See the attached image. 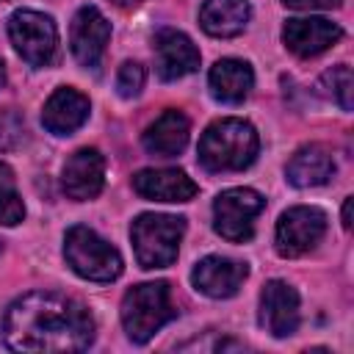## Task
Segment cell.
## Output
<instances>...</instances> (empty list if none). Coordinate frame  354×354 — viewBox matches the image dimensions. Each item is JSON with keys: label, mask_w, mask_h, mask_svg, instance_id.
I'll return each instance as SVG.
<instances>
[{"label": "cell", "mask_w": 354, "mask_h": 354, "mask_svg": "<svg viewBox=\"0 0 354 354\" xmlns=\"http://www.w3.org/2000/svg\"><path fill=\"white\" fill-rule=\"evenodd\" d=\"M207 86H210V94L218 100V102H227V105H238L249 97L252 86H254V72L246 61H238V58H221L213 64L210 75H207Z\"/></svg>", "instance_id": "18"}, {"label": "cell", "mask_w": 354, "mask_h": 354, "mask_svg": "<svg viewBox=\"0 0 354 354\" xmlns=\"http://www.w3.org/2000/svg\"><path fill=\"white\" fill-rule=\"evenodd\" d=\"M3 80H6V69H3V58H0V86H3Z\"/></svg>", "instance_id": "28"}, {"label": "cell", "mask_w": 354, "mask_h": 354, "mask_svg": "<svg viewBox=\"0 0 354 354\" xmlns=\"http://www.w3.org/2000/svg\"><path fill=\"white\" fill-rule=\"evenodd\" d=\"M318 86H321V91H324V94H326L332 102H337L343 111H351L354 77H351V69H348L346 64H337V66L326 69V72L321 75Z\"/></svg>", "instance_id": "22"}, {"label": "cell", "mask_w": 354, "mask_h": 354, "mask_svg": "<svg viewBox=\"0 0 354 354\" xmlns=\"http://www.w3.org/2000/svg\"><path fill=\"white\" fill-rule=\"evenodd\" d=\"M260 149L257 130L243 119H216L199 138V163L207 171H243Z\"/></svg>", "instance_id": "2"}, {"label": "cell", "mask_w": 354, "mask_h": 354, "mask_svg": "<svg viewBox=\"0 0 354 354\" xmlns=\"http://www.w3.org/2000/svg\"><path fill=\"white\" fill-rule=\"evenodd\" d=\"M188 136H191V122L183 111H163L141 136V144L149 155L155 158H174L185 149L188 144Z\"/></svg>", "instance_id": "17"}, {"label": "cell", "mask_w": 354, "mask_h": 354, "mask_svg": "<svg viewBox=\"0 0 354 354\" xmlns=\"http://www.w3.org/2000/svg\"><path fill=\"white\" fill-rule=\"evenodd\" d=\"M3 340L11 351H86L94 343V318L72 296L30 290L8 304Z\"/></svg>", "instance_id": "1"}, {"label": "cell", "mask_w": 354, "mask_h": 354, "mask_svg": "<svg viewBox=\"0 0 354 354\" xmlns=\"http://www.w3.org/2000/svg\"><path fill=\"white\" fill-rule=\"evenodd\" d=\"M260 326L271 337H290L299 329V293L288 282H266L260 293Z\"/></svg>", "instance_id": "11"}, {"label": "cell", "mask_w": 354, "mask_h": 354, "mask_svg": "<svg viewBox=\"0 0 354 354\" xmlns=\"http://www.w3.org/2000/svg\"><path fill=\"white\" fill-rule=\"evenodd\" d=\"M266 199L254 188H227L213 199V227L230 243H246L254 235V218Z\"/></svg>", "instance_id": "7"}, {"label": "cell", "mask_w": 354, "mask_h": 354, "mask_svg": "<svg viewBox=\"0 0 354 354\" xmlns=\"http://www.w3.org/2000/svg\"><path fill=\"white\" fill-rule=\"evenodd\" d=\"M22 218H25V205H22V196L17 194L14 171L11 166L0 163V224L17 227Z\"/></svg>", "instance_id": "21"}, {"label": "cell", "mask_w": 354, "mask_h": 354, "mask_svg": "<svg viewBox=\"0 0 354 354\" xmlns=\"http://www.w3.org/2000/svg\"><path fill=\"white\" fill-rule=\"evenodd\" d=\"M343 36V28L324 17H304V19H288L282 28L285 47L299 58H313L337 44Z\"/></svg>", "instance_id": "13"}, {"label": "cell", "mask_w": 354, "mask_h": 354, "mask_svg": "<svg viewBox=\"0 0 354 354\" xmlns=\"http://www.w3.org/2000/svg\"><path fill=\"white\" fill-rule=\"evenodd\" d=\"M133 188L149 202H188L196 194V183L183 169H141L133 174Z\"/></svg>", "instance_id": "15"}, {"label": "cell", "mask_w": 354, "mask_h": 354, "mask_svg": "<svg viewBox=\"0 0 354 354\" xmlns=\"http://www.w3.org/2000/svg\"><path fill=\"white\" fill-rule=\"evenodd\" d=\"M111 3H116V6H136L138 0H111Z\"/></svg>", "instance_id": "27"}, {"label": "cell", "mask_w": 354, "mask_h": 354, "mask_svg": "<svg viewBox=\"0 0 354 354\" xmlns=\"http://www.w3.org/2000/svg\"><path fill=\"white\" fill-rule=\"evenodd\" d=\"M8 39L14 50L30 66H50L58 53V28L55 22L30 8H19L8 17Z\"/></svg>", "instance_id": "6"}, {"label": "cell", "mask_w": 354, "mask_h": 354, "mask_svg": "<svg viewBox=\"0 0 354 354\" xmlns=\"http://www.w3.org/2000/svg\"><path fill=\"white\" fill-rule=\"evenodd\" d=\"M61 185H64V194L75 202L94 199L105 185V158H102V152L94 149V147H83V149L72 152L69 160L64 163Z\"/></svg>", "instance_id": "10"}, {"label": "cell", "mask_w": 354, "mask_h": 354, "mask_svg": "<svg viewBox=\"0 0 354 354\" xmlns=\"http://www.w3.org/2000/svg\"><path fill=\"white\" fill-rule=\"evenodd\" d=\"M64 257L69 268L91 282H111L122 274V254L94 230L75 224L64 235Z\"/></svg>", "instance_id": "5"}, {"label": "cell", "mask_w": 354, "mask_h": 354, "mask_svg": "<svg viewBox=\"0 0 354 354\" xmlns=\"http://www.w3.org/2000/svg\"><path fill=\"white\" fill-rule=\"evenodd\" d=\"M249 0H205L199 8V25L207 36L232 39L249 25Z\"/></svg>", "instance_id": "20"}, {"label": "cell", "mask_w": 354, "mask_h": 354, "mask_svg": "<svg viewBox=\"0 0 354 354\" xmlns=\"http://www.w3.org/2000/svg\"><path fill=\"white\" fill-rule=\"evenodd\" d=\"M282 3L296 11H324V8H337L343 0H282Z\"/></svg>", "instance_id": "25"}, {"label": "cell", "mask_w": 354, "mask_h": 354, "mask_svg": "<svg viewBox=\"0 0 354 354\" xmlns=\"http://www.w3.org/2000/svg\"><path fill=\"white\" fill-rule=\"evenodd\" d=\"M185 235V218L183 216H166V213H141L130 224V241L133 252L141 268H166L177 260L180 241Z\"/></svg>", "instance_id": "4"}, {"label": "cell", "mask_w": 354, "mask_h": 354, "mask_svg": "<svg viewBox=\"0 0 354 354\" xmlns=\"http://www.w3.org/2000/svg\"><path fill=\"white\" fill-rule=\"evenodd\" d=\"M88 111L91 105L86 94H80L77 88L61 86L47 97L44 111H41V124L53 136H69L77 127H83V122L88 119Z\"/></svg>", "instance_id": "16"}, {"label": "cell", "mask_w": 354, "mask_h": 354, "mask_svg": "<svg viewBox=\"0 0 354 354\" xmlns=\"http://www.w3.org/2000/svg\"><path fill=\"white\" fill-rule=\"evenodd\" d=\"M351 205H354V199L348 196V199L343 202V227H346V230L351 227Z\"/></svg>", "instance_id": "26"}, {"label": "cell", "mask_w": 354, "mask_h": 354, "mask_svg": "<svg viewBox=\"0 0 354 354\" xmlns=\"http://www.w3.org/2000/svg\"><path fill=\"white\" fill-rule=\"evenodd\" d=\"M122 326L133 343H147L160 326L177 318L169 282H141L130 288L122 299Z\"/></svg>", "instance_id": "3"}, {"label": "cell", "mask_w": 354, "mask_h": 354, "mask_svg": "<svg viewBox=\"0 0 354 354\" xmlns=\"http://www.w3.org/2000/svg\"><path fill=\"white\" fill-rule=\"evenodd\" d=\"M25 136V122L17 111L11 108H3L0 111V152L6 149H14Z\"/></svg>", "instance_id": "24"}, {"label": "cell", "mask_w": 354, "mask_h": 354, "mask_svg": "<svg viewBox=\"0 0 354 354\" xmlns=\"http://www.w3.org/2000/svg\"><path fill=\"white\" fill-rule=\"evenodd\" d=\"M246 274H249L246 263L230 260V257H221V254H207L194 266L191 282L199 293H205L210 299H230V296L238 293Z\"/></svg>", "instance_id": "12"}, {"label": "cell", "mask_w": 354, "mask_h": 354, "mask_svg": "<svg viewBox=\"0 0 354 354\" xmlns=\"http://www.w3.org/2000/svg\"><path fill=\"white\" fill-rule=\"evenodd\" d=\"M144 80H147L144 66L136 64V61H124L119 66V75H116V91H119V97H124V100L138 97L141 88H144Z\"/></svg>", "instance_id": "23"}, {"label": "cell", "mask_w": 354, "mask_h": 354, "mask_svg": "<svg viewBox=\"0 0 354 354\" xmlns=\"http://www.w3.org/2000/svg\"><path fill=\"white\" fill-rule=\"evenodd\" d=\"M332 174H335V160L324 144H307V147L296 149L285 166V177L296 188L324 185V183H329Z\"/></svg>", "instance_id": "19"}, {"label": "cell", "mask_w": 354, "mask_h": 354, "mask_svg": "<svg viewBox=\"0 0 354 354\" xmlns=\"http://www.w3.org/2000/svg\"><path fill=\"white\" fill-rule=\"evenodd\" d=\"M155 66L160 80H180L199 66V50L194 41L174 30V28H160L155 33Z\"/></svg>", "instance_id": "14"}, {"label": "cell", "mask_w": 354, "mask_h": 354, "mask_svg": "<svg viewBox=\"0 0 354 354\" xmlns=\"http://www.w3.org/2000/svg\"><path fill=\"white\" fill-rule=\"evenodd\" d=\"M108 39H111V22L102 17V11L97 6H80L69 28V47L75 61L86 69H97L105 55Z\"/></svg>", "instance_id": "9"}, {"label": "cell", "mask_w": 354, "mask_h": 354, "mask_svg": "<svg viewBox=\"0 0 354 354\" xmlns=\"http://www.w3.org/2000/svg\"><path fill=\"white\" fill-rule=\"evenodd\" d=\"M326 232V213L310 205L288 207L274 230V249L279 257H301L318 246Z\"/></svg>", "instance_id": "8"}]
</instances>
